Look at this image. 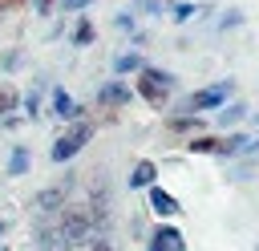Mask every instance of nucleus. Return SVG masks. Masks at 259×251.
Instances as JSON below:
<instances>
[{
	"label": "nucleus",
	"instance_id": "1",
	"mask_svg": "<svg viewBox=\"0 0 259 251\" xmlns=\"http://www.w3.org/2000/svg\"><path fill=\"white\" fill-rule=\"evenodd\" d=\"M134 77H138L134 97H142V101L154 105V109H166L170 97L178 93V73H170V69H162V65H150V61H146Z\"/></svg>",
	"mask_w": 259,
	"mask_h": 251
},
{
	"label": "nucleus",
	"instance_id": "2",
	"mask_svg": "<svg viewBox=\"0 0 259 251\" xmlns=\"http://www.w3.org/2000/svg\"><path fill=\"white\" fill-rule=\"evenodd\" d=\"M93 134H97V121L93 117H77V121H69V130L49 146V162H57V166H69L89 142H93Z\"/></svg>",
	"mask_w": 259,
	"mask_h": 251
},
{
	"label": "nucleus",
	"instance_id": "3",
	"mask_svg": "<svg viewBox=\"0 0 259 251\" xmlns=\"http://www.w3.org/2000/svg\"><path fill=\"white\" fill-rule=\"evenodd\" d=\"M61 219H57V227L65 231V239L73 243V247H81L85 251V243L97 235V227H93V215H89V206L85 202H65L61 211H57Z\"/></svg>",
	"mask_w": 259,
	"mask_h": 251
},
{
	"label": "nucleus",
	"instance_id": "4",
	"mask_svg": "<svg viewBox=\"0 0 259 251\" xmlns=\"http://www.w3.org/2000/svg\"><path fill=\"white\" fill-rule=\"evenodd\" d=\"M231 93H235V81H231V77H227V81H214V85H202V89H194V93L178 97V109H174V113H202V109H219L223 101H231Z\"/></svg>",
	"mask_w": 259,
	"mask_h": 251
},
{
	"label": "nucleus",
	"instance_id": "5",
	"mask_svg": "<svg viewBox=\"0 0 259 251\" xmlns=\"http://www.w3.org/2000/svg\"><path fill=\"white\" fill-rule=\"evenodd\" d=\"M69 190H73V178H65V182H53V186H40L36 194H32V211L45 219V215H57L65 202H69Z\"/></svg>",
	"mask_w": 259,
	"mask_h": 251
},
{
	"label": "nucleus",
	"instance_id": "6",
	"mask_svg": "<svg viewBox=\"0 0 259 251\" xmlns=\"http://www.w3.org/2000/svg\"><path fill=\"white\" fill-rule=\"evenodd\" d=\"M49 113L61 117V121H77V117H85V105L65 85H49Z\"/></svg>",
	"mask_w": 259,
	"mask_h": 251
},
{
	"label": "nucleus",
	"instance_id": "7",
	"mask_svg": "<svg viewBox=\"0 0 259 251\" xmlns=\"http://www.w3.org/2000/svg\"><path fill=\"white\" fill-rule=\"evenodd\" d=\"M130 101H134V89H130L125 77H109L105 85H97V105L101 109H125Z\"/></svg>",
	"mask_w": 259,
	"mask_h": 251
},
{
	"label": "nucleus",
	"instance_id": "8",
	"mask_svg": "<svg viewBox=\"0 0 259 251\" xmlns=\"http://www.w3.org/2000/svg\"><path fill=\"white\" fill-rule=\"evenodd\" d=\"M146 251H186V235L174 223H158L146 239Z\"/></svg>",
	"mask_w": 259,
	"mask_h": 251
},
{
	"label": "nucleus",
	"instance_id": "9",
	"mask_svg": "<svg viewBox=\"0 0 259 251\" xmlns=\"http://www.w3.org/2000/svg\"><path fill=\"white\" fill-rule=\"evenodd\" d=\"M45 89H49V81L36 77V81L20 93V113H24V121H36V117L45 113Z\"/></svg>",
	"mask_w": 259,
	"mask_h": 251
},
{
	"label": "nucleus",
	"instance_id": "10",
	"mask_svg": "<svg viewBox=\"0 0 259 251\" xmlns=\"http://www.w3.org/2000/svg\"><path fill=\"white\" fill-rule=\"evenodd\" d=\"M146 202H150V211L158 215V219H174V215H182V206H178V198L166 190V186H146Z\"/></svg>",
	"mask_w": 259,
	"mask_h": 251
},
{
	"label": "nucleus",
	"instance_id": "11",
	"mask_svg": "<svg viewBox=\"0 0 259 251\" xmlns=\"http://www.w3.org/2000/svg\"><path fill=\"white\" fill-rule=\"evenodd\" d=\"M36 251H73V243L65 239V231L57 223H49V227L40 223L36 227Z\"/></svg>",
	"mask_w": 259,
	"mask_h": 251
},
{
	"label": "nucleus",
	"instance_id": "12",
	"mask_svg": "<svg viewBox=\"0 0 259 251\" xmlns=\"http://www.w3.org/2000/svg\"><path fill=\"white\" fill-rule=\"evenodd\" d=\"M28 166H32V150H28L24 142H16V146L8 150V162H4V174H8V178H24V174H28Z\"/></svg>",
	"mask_w": 259,
	"mask_h": 251
},
{
	"label": "nucleus",
	"instance_id": "13",
	"mask_svg": "<svg viewBox=\"0 0 259 251\" xmlns=\"http://www.w3.org/2000/svg\"><path fill=\"white\" fill-rule=\"evenodd\" d=\"M154 182H158V162L138 158L134 170H130V190H146V186H154Z\"/></svg>",
	"mask_w": 259,
	"mask_h": 251
},
{
	"label": "nucleus",
	"instance_id": "14",
	"mask_svg": "<svg viewBox=\"0 0 259 251\" xmlns=\"http://www.w3.org/2000/svg\"><path fill=\"white\" fill-rule=\"evenodd\" d=\"M166 130H170V134H186V138H190V134H202V130H206V121H202L198 113H170V117H166Z\"/></svg>",
	"mask_w": 259,
	"mask_h": 251
},
{
	"label": "nucleus",
	"instance_id": "15",
	"mask_svg": "<svg viewBox=\"0 0 259 251\" xmlns=\"http://www.w3.org/2000/svg\"><path fill=\"white\" fill-rule=\"evenodd\" d=\"M182 146H186V154H210V158H219L223 138H214V134H206V130H202V134H190Z\"/></svg>",
	"mask_w": 259,
	"mask_h": 251
},
{
	"label": "nucleus",
	"instance_id": "16",
	"mask_svg": "<svg viewBox=\"0 0 259 251\" xmlns=\"http://www.w3.org/2000/svg\"><path fill=\"white\" fill-rule=\"evenodd\" d=\"M206 12H214L210 4H198V0H178V4H170V20L174 24H190L194 16H206Z\"/></svg>",
	"mask_w": 259,
	"mask_h": 251
},
{
	"label": "nucleus",
	"instance_id": "17",
	"mask_svg": "<svg viewBox=\"0 0 259 251\" xmlns=\"http://www.w3.org/2000/svg\"><path fill=\"white\" fill-rule=\"evenodd\" d=\"M69 40L77 45V49H89L93 40H97V24L85 16V12H77V20H73V32H69Z\"/></svg>",
	"mask_w": 259,
	"mask_h": 251
},
{
	"label": "nucleus",
	"instance_id": "18",
	"mask_svg": "<svg viewBox=\"0 0 259 251\" xmlns=\"http://www.w3.org/2000/svg\"><path fill=\"white\" fill-rule=\"evenodd\" d=\"M142 65H146V57H142L138 49H125V53H117V57H113V65H109V69H113V77H134Z\"/></svg>",
	"mask_w": 259,
	"mask_h": 251
},
{
	"label": "nucleus",
	"instance_id": "19",
	"mask_svg": "<svg viewBox=\"0 0 259 251\" xmlns=\"http://www.w3.org/2000/svg\"><path fill=\"white\" fill-rule=\"evenodd\" d=\"M243 117H247V105H243V101H223V105H219V126H223V130H235Z\"/></svg>",
	"mask_w": 259,
	"mask_h": 251
},
{
	"label": "nucleus",
	"instance_id": "20",
	"mask_svg": "<svg viewBox=\"0 0 259 251\" xmlns=\"http://www.w3.org/2000/svg\"><path fill=\"white\" fill-rule=\"evenodd\" d=\"M16 109H20V89H16V81L0 77V117L4 113H16Z\"/></svg>",
	"mask_w": 259,
	"mask_h": 251
},
{
	"label": "nucleus",
	"instance_id": "21",
	"mask_svg": "<svg viewBox=\"0 0 259 251\" xmlns=\"http://www.w3.org/2000/svg\"><path fill=\"white\" fill-rule=\"evenodd\" d=\"M243 20H247V16H243V8H227V12L219 16V24H214V28H219V32H231V28H239Z\"/></svg>",
	"mask_w": 259,
	"mask_h": 251
},
{
	"label": "nucleus",
	"instance_id": "22",
	"mask_svg": "<svg viewBox=\"0 0 259 251\" xmlns=\"http://www.w3.org/2000/svg\"><path fill=\"white\" fill-rule=\"evenodd\" d=\"M162 8H166V0H134L138 16H162Z\"/></svg>",
	"mask_w": 259,
	"mask_h": 251
},
{
	"label": "nucleus",
	"instance_id": "23",
	"mask_svg": "<svg viewBox=\"0 0 259 251\" xmlns=\"http://www.w3.org/2000/svg\"><path fill=\"white\" fill-rule=\"evenodd\" d=\"M20 61H24V53H20V49H4V53H0V73H12Z\"/></svg>",
	"mask_w": 259,
	"mask_h": 251
},
{
	"label": "nucleus",
	"instance_id": "24",
	"mask_svg": "<svg viewBox=\"0 0 259 251\" xmlns=\"http://www.w3.org/2000/svg\"><path fill=\"white\" fill-rule=\"evenodd\" d=\"M113 28H117V32H134V28H138V12H117V16H113Z\"/></svg>",
	"mask_w": 259,
	"mask_h": 251
},
{
	"label": "nucleus",
	"instance_id": "25",
	"mask_svg": "<svg viewBox=\"0 0 259 251\" xmlns=\"http://www.w3.org/2000/svg\"><path fill=\"white\" fill-rule=\"evenodd\" d=\"M85 251H113V243L105 239V231H97V235H93V239L85 243Z\"/></svg>",
	"mask_w": 259,
	"mask_h": 251
},
{
	"label": "nucleus",
	"instance_id": "26",
	"mask_svg": "<svg viewBox=\"0 0 259 251\" xmlns=\"http://www.w3.org/2000/svg\"><path fill=\"white\" fill-rule=\"evenodd\" d=\"M28 4H32L36 16H53V12H57V0H28Z\"/></svg>",
	"mask_w": 259,
	"mask_h": 251
},
{
	"label": "nucleus",
	"instance_id": "27",
	"mask_svg": "<svg viewBox=\"0 0 259 251\" xmlns=\"http://www.w3.org/2000/svg\"><path fill=\"white\" fill-rule=\"evenodd\" d=\"M146 40H150V36H146V32H142V28H134V32H130V45H134V49H142V45H146Z\"/></svg>",
	"mask_w": 259,
	"mask_h": 251
},
{
	"label": "nucleus",
	"instance_id": "28",
	"mask_svg": "<svg viewBox=\"0 0 259 251\" xmlns=\"http://www.w3.org/2000/svg\"><path fill=\"white\" fill-rule=\"evenodd\" d=\"M89 4H93V0H73V12H85Z\"/></svg>",
	"mask_w": 259,
	"mask_h": 251
},
{
	"label": "nucleus",
	"instance_id": "29",
	"mask_svg": "<svg viewBox=\"0 0 259 251\" xmlns=\"http://www.w3.org/2000/svg\"><path fill=\"white\" fill-rule=\"evenodd\" d=\"M57 12H73V0H57Z\"/></svg>",
	"mask_w": 259,
	"mask_h": 251
},
{
	"label": "nucleus",
	"instance_id": "30",
	"mask_svg": "<svg viewBox=\"0 0 259 251\" xmlns=\"http://www.w3.org/2000/svg\"><path fill=\"white\" fill-rule=\"evenodd\" d=\"M4 235H8V219H0V243H4Z\"/></svg>",
	"mask_w": 259,
	"mask_h": 251
},
{
	"label": "nucleus",
	"instance_id": "31",
	"mask_svg": "<svg viewBox=\"0 0 259 251\" xmlns=\"http://www.w3.org/2000/svg\"><path fill=\"white\" fill-rule=\"evenodd\" d=\"M255 126H259V109H255Z\"/></svg>",
	"mask_w": 259,
	"mask_h": 251
},
{
	"label": "nucleus",
	"instance_id": "32",
	"mask_svg": "<svg viewBox=\"0 0 259 251\" xmlns=\"http://www.w3.org/2000/svg\"><path fill=\"white\" fill-rule=\"evenodd\" d=\"M0 251H8V247H4V243H0Z\"/></svg>",
	"mask_w": 259,
	"mask_h": 251
},
{
	"label": "nucleus",
	"instance_id": "33",
	"mask_svg": "<svg viewBox=\"0 0 259 251\" xmlns=\"http://www.w3.org/2000/svg\"><path fill=\"white\" fill-rule=\"evenodd\" d=\"M255 251H259V247H255Z\"/></svg>",
	"mask_w": 259,
	"mask_h": 251
}]
</instances>
